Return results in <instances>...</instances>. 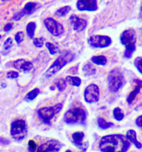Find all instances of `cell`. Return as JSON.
Wrapping results in <instances>:
<instances>
[{"label": "cell", "instance_id": "44dd1931", "mask_svg": "<svg viewBox=\"0 0 142 152\" xmlns=\"http://www.w3.org/2000/svg\"><path fill=\"white\" fill-rule=\"evenodd\" d=\"M66 80L69 84L72 86L78 87L81 84V79L77 76H67Z\"/></svg>", "mask_w": 142, "mask_h": 152}, {"label": "cell", "instance_id": "d590c367", "mask_svg": "<svg viewBox=\"0 0 142 152\" xmlns=\"http://www.w3.org/2000/svg\"><path fill=\"white\" fill-rule=\"evenodd\" d=\"M135 123L138 126H139L140 128H142V115L138 117L135 121Z\"/></svg>", "mask_w": 142, "mask_h": 152}, {"label": "cell", "instance_id": "5b68a950", "mask_svg": "<svg viewBox=\"0 0 142 152\" xmlns=\"http://www.w3.org/2000/svg\"><path fill=\"white\" fill-rule=\"evenodd\" d=\"M10 134L15 140H22L27 134V126L26 121L22 119L13 121L11 125Z\"/></svg>", "mask_w": 142, "mask_h": 152}, {"label": "cell", "instance_id": "8d00e7d4", "mask_svg": "<svg viewBox=\"0 0 142 152\" xmlns=\"http://www.w3.org/2000/svg\"><path fill=\"white\" fill-rule=\"evenodd\" d=\"M13 24L12 23H7L4 26V30L5 32H8L12 28Z\"/></svg>", "mask_w": 142, "mask_h": 152}, {"label": "cell", "instance_id": "1f68e13d", "mask_svg": "<svg viewBox=\"0 0 142 152\" xmlns=\"http://www.w3.org/2000/svg\"><path fill=\"white\" fill-rule=\"evenodd\" d=\"M28 151L30 152H35L37 149V145L35 142L33 140H30L28 143Z\"/></svg>", "mask_w": 142, "mask_h": 152}, {"label": "cell", "instance_id": "277c9868", "mask_svg": "<svg viewBox=\"0 0 142 152\" xmlns=\"http://www.w3.org/2000/svg\"><path fill=\"white\" fill-rule=\"evenodd\" d=\"M108 83L111 91H118L125 84V78L123 73L118 69H113L108 74Z\"/></svg>", "mask_w": 142, "mask_h": 152}, {"label": "cell", "instance_id": "30bf717a", "mask_svg": "<svg viewBox=\"0 0 142 152\" xmlns=\"http://www.w3.org/2000/svg\"><path fill=\"white\" fill-rule=\"evenodd\" d=\"M68 63V61L63 57H59L50 66L48 70L45 72L44 76L47 78H49L54 76L58 72H59L62 68L64 67Z\"/></svg>", "mask_w": 142, "mask_h": 152}, {"label": "cell", "instance_id": "f546056e", "mask_svg": "<svg viewBox=\"0 0 142 152\" xmlns=\"http://www.w3.org/2000/svg\"><path fill=\"white\" fill-rule=\"evenodd\" d=\"M24 37H25L24 33L23 32L20 31L18 32L16 34L14 39H15V40L16 41V42L17 43V44L19 45L23 41Z\"/></svg>", "mask_w": 142, "mask_h": 152}, {"label": "cell", "instance_id": "484cf974", "mask_svg": "<svg viewBox=\"0 0 142 152\" xmlns=\"http://www.w3.org/2000/svg\"><path fill=\"white\" fill-rule=\"evenodd\" d=\"M113 115L117 121H122L124 118L123 112L120 107H116L113 110Z\"/></svg>", "mask_w": 142, "mask_h": 152}, {"label": "cell", "instance_id": "83f0119b", "mask_svg": "<svg viewBox=\"0 0 142 152\" xmlns=\"http://www.w3.org/2000/svg\"><path fill=\"white\" fill-rule=\"evenodd\" d=\"M56 86L57 88L58 89L61 91L62 92L64 90L66 89L67 88V83L66 80L61 79H59V80H58L56 84Z\"/></svg>", "mask_w": 142, "mask_h": 152}, {"label": "cell", "instance_id": "f35d334b", "mask_svg": "<svg viewBox=\"0 0 142 152\" xmlns=\"http://www.w3.org/2000/svg\"><path fill=\"white\" fill-rule=\"evenodd\" d=\"M139 18H141L142 20V4L140 9V12H139Z\"/></svg>", "mask_w": 142, "mask_h": 152}, {"label": "cell", "instance_id": "f1b7e54d", "mask_svg": "<svg viewBox=\"0 0 142 152\" xmlns=\"http://www.w3.org/2000/svg\"><path fill=\"white\" fill-rule=\"evenodd\" d=\"M46 46L49 50V53L51 55H54L58 51V48L57 47L51 42H47L46 44Z\"/></svg>", "mask_w": 142, "mask_h": 152}, {"label": "cell", "instance_id": "60d3db41", "mask_svg": "<svg viewBox=\"0 0 142 152\" xmlns=\"http://www.w3.org/2000/svg\"><path fill=\"white\" fill-rule=\"evenodd\" d=\"M65 152H72L70 150H67Z\"/></svg>", "mask_w": 142, "mask_h": 152}, {"label": "cell", "instance_id": "6da1fadb", "mask_svg": "<svg viewBox=\"0 0 142 152\" xmlns=\"http://www.w3.org/2000/svg\"><path fill=\"white\" fill-rule=\"evenodd\" d=\"M130 144L124 135L111 134L102 137L99 143L102 152H126Z\"/></svg>", "mask_w": 142, "mask_h": 152}, {"label": "cell", "instance_id": "ac0fdd59", "mask_svg": "<svg viewBox=\"0 0 142 152\" xmlns=\"http://www.w3.org/2000/svg\"><path fill=\"white\" fill-rule=\"evenodd\" d=\"M92 63L98 65H105L107 63V58L105 56L98 55L93 56L91 58Z\"/></svg>", "mask_w": 142, "mask_h": 152}, {"label": "cell", "instance_id": "836d02e7", "mask_svg": "<svg viewBox=\"0 0 142 152\" xmlns=\"http://www.w3.org/2000/svg\"><path fill=\"white\" fill-rule=\"evenodd\" d=\"M12 45H13V40H12V38L9 37L4 41V49L8 50L12 46Z\"/></svg>", "mask_w": 142, "mask_h": 152}, {"label": "cell", "instance_id": "8fae6325", "mask_svg": "<svg viewBox=\"0 0 142 152\" xmlns=\"http://www.w3.org/2000/svg\"><path fill=\"white\" fill-rule=\"evenodd\" d=\"M62 147V144L56 140H50L41 145L37 152H58Z\"/></svg>", "mask_w": 142, "mask_h": 152}, {"label": "cell", "instance_id": "d6986e66", "mask_svg": "<svg viewBox=\"0 0 142 152\" xmlns=\"http://www.w3.org/2000/svg\"><path fill=\"white\" fill-rule=\"evenodd\" d=\"M97 123L98 126L103 130L106 129L114 125V124L113 123L108 122L104 119L101 117L98 118Z\"/></svg>", "mask_w": 142, "mask_h": 152}, {"label": "cell", "instance_id": "ffe728a7", "mask_svg": "<svg viewBox=\"0 0 142 152\" xmlns=\"http://www.w3.org/2000/svg\"><path fill=\"white\" fill-rule=\"evenodd\" d=\"M141 88L140 86H139L138 85H137V86L135 87V89L134 90H133L130 94H129L128 96L127 99V102L129 104H132L133 101L135 99L138 94L140 93L141 91Z\"/></svg>", "mask_w": 142, "mask_h": 152}, {"label": "cell", "instance_id": "4fadbf2b", "mask_svg": "<svg viewBox=\"0 0 142 152\" xmlns=\"http://www.w3.org/2000/svg\"><path fill=\"white\" fill-rule=\"evenodd\" d=\"M70 20L73 25V30L75 31H83L87 26V21L85 20L80 18L75 15L71 16Z\"/></svg>", "mask_w": 142, "mask_h": 152}, {"label": "cell", "instance_id": "52a82bcc", "mask_svg": "<svg viewBox=\"0 0 142 152\" xmlns=\"http://www.w3.org/2000/svg\"><path fill=\"white\" fill-rule=\"evenodd\" d=\"M89 44L95 48H105L112 44L111 37L106 35H96L91 36L88 40Z\"/></svg>", "mask_w": 142, "mask_h": 152}, {"label": "cell", "instance_id": "5bb4252c", "mask_svg": "<svg viewBox=\"0 0 142 152\" xmlns=\"http://www.w3.org/2000/svg\"><path fill=\"white\" fill-rule=\"evenodd\" d=\"M13 67L18 70L22 72H28L33 68L32 63L26 61L24 59H18L13 63Z\"/></svg>", "mask_w": 142, "mask_h": 152}, {"label": "cell", "instance_id": "7a4b0ae2", "mask_svg": "<svg viewBox=\"0 0 142 152\" xmlns=\"http://www.w3.org/2000/svg\"><path fill=\"white\" fill-rule=\"evenodd\" d=\"M120 41L125 48L124 53L125 58H131L136 50L137 35L133 28L124 30L120 36Z\"/></svg>", "mask_w": 142, "mask_h": 152}, {"label": "cell", "instance_id": "cb8c5ba5", "mask_svg": "<svg viewBox=\"0 0 142 152\" xmlns=\"http://www.w3.org/2000/svg\"><path fill=\"white\" fill-rule=\"evenodd\" d=\"M40 89L38 88H35L34 89L32 90L28 94H27L25 98V99L26 101H32L40 94Z\"/></svg>", "mask_w": 142, "mask_h": 152}, {"label": "cell", "instance_id": "d6a6232c", "mask_svg": "<svg viewBox=\"0 0 142 152\" xmlns=\"http://www.w3.org/2000/svg\"><path fill=\"white\" fill-rule=\"evenodd\" d=\"M26 15V14L25 13V11L23 10H22L21 11L18 12L17 13H16L13 16V19L14 21H18L20 20Z\"/></svg>", "mask_w": 142, "mask_h": 152}, {"label": "cell", "instance_id": "4316f807", "mask_svg": "<svg viewBox=\"0 0 142 152\" xmlns=\"http://www.w3.org/2000/svg\"><path fill=\"white\" fill-rule=\"evenodd\" d=\"M134 65L138 71L142 75V56H138L135 58Z\"/></svg>", "mask_w": 142, "mask_h": 152}, {"label": "cell", "instance_id": "9c48e42d", "mask_svg": "<svg viewBox=\"0 0 142 152\" xmlns=\"http://www.w3.org/2000/svg\"><path fill=\"white\" fill-rule=\"evenodd\" d=\"M44 24L47 30L53 36H59L64 32L63 26L60 23H58L53 18H47L45 19Z\"/></svg>", "mask_w": 142, "mask_h": 152}, {"label": "cell", "instance_id": "e0dca14e", "mask_svg": "<svg viewBox=\"0 0 142 152\" xmlns=\"http://www.w3.org/2000/svg\"><path fill=\"white\" fill-rule=\"evenodd\" d=\"M82 71L85 76H91L96 73V70L92 64L87 63L83 67Z\"/></svg>", "mask_w": 142, "mask_h": 152}, {"label": "cell", "instance_id": "e575fe53", "mask_svg": "<svg viewBox=\"0 0 142 152\" xmlns=\"http://www.w3.org/2000/svg\"><path fill=\"white\" fill-rule=\"evenodd\" d=\"M18 76V72L15 71H9L7 73V77L9 79H16Z\"/></svg>", "mask_w": 142, "mask_h": 152}, {"label": "cell", "instance_id": "ba28073f", "mask_svg": "<svg viewBox=\"0 0 142 152\" xmlns=\"http://www.w3.org/2000/svg\"><path fill=\"white\" fill-rule=\"evenodd\" d=\"M84 98L87 103L92 104L97 102L99 99V89L94 84L89 85L84 90Z\"/></svg>", "mask_w": 142, "mask_h": 152}, {"label": "cell", "instance_id": "8992f818", "mask_svg": "<svg viewBox=\"0 0 142 152\" xmlns=\"http://www.w3.org/2000/svg\"><path fill=\"white\" fill-rule=\"evenodd\" d=\"M62 104L58 103L53 107L41 108L38 111V114L45 123L50 124L51 120L62 110Z\"/></svg>", "mask_w": 142, "mask_h": 152}, {"label": "cell", "instance_id": "3957f363", "mask_svg": "<svg viewBox=\"0 0 142 152\" xmlns=\"http://www.w3.org/2000/svg\"><path fill=\"white\" fill-rule=\"evenodd\" d=\"M86 113L80 107L68 110L64 115V121L68 124H83L86 120Z\"/></svg>", "mask_w": 142, "mask_h": 152}, {"label": "cell", "instance_id": "d4e9b609", "mask_svg": "<svg viewBox=\"0 0 142 152\" xmlns=\"http://www.w3.org/2000/svg\"><path fill=\"white\" fill-rule=\"evenodd\" d=\"M71 10V7L69 6L63 7L58 10L56 12L55 15L58 17H64L66 16Z\"/></svg>", "mask_w": 142, "mask_h": 152}, {"label": "cell", "instance_id": "603a6c76", "mask_svg": "<svg viewBox=\"0 0 142 152\" xmlns=\"http://www.w3.org/2000/svg\"><path fill=\"white\" fill-rule=\"evenodd\" d=\"M36 6H37V4L36 2H27L26 4L25 5L23 10L25 11L26 15H31L33 12L34 10L36 7Z\"/></svg>", "mask_w": 142, "mask_h": 152}, {"label": "cell", "instance_id": "b9f144b4", "mask_svg": "<svg viewBox=\"0 0 142 152\" xmlns=\"http://www.w3.org/2000/svg\"><path fill=\"white\" fill-rule=\"evenodd\" d=\"M2 1H9V0H2Z\"/></svg>", "mask_w": 142, "mask_h": 152}, {"label": "cell", "instance_id": "7402d4cb", "mask_svg": "<svg viewBox=\"0 0 142 152\" xmlns=\"http://www.w3.org/2000/svg\"><path fill=\"white\" fill-rule=\"evenodd\" d=\"M36 25L34 22H31L27 24L26 26V32L28 36L32 39L35 35Z\"/></svg>", "mask_w": 142, "mask_h": 152}, {"label": "cell", "instance_id": "ab89813d", "mask_svg": "<svg viewBox=\"0 0 142 152\" xmlns=\"http://www.w3.org/2000/svg\"><path fill=\"white\" fill-rule=\"evenodd\" d=\"M50 89L51 90H54V89H55V88H54V87H53V86H51V87L50 88Z\"/></svg>", "mask_w": 142, "mask_h": 152}, {"label": "cell", "instance_id": "2e32d148", "mask_svg": "<svg viewBox=\"0 0 142 152\" xmlns=\"http://www.w3.org/2000/svg\"><path fill=\"white\" fill-rule=\"evenodd\" d=\"M126 138L132 143H133L138 149L142 148V144L138 141L137 139V134L135 130L132 129L129 130L126 133Z\"/></svg>", "mask_w": 142, "mask_h": 152}, {"label": "cell", "instance_id": "4dcf8cb0", "mask_svg": "<svg viewBox=\"0 0 142 152\" xmlns=\"http://www.w3.org/2000/svg\"><path fill=\"white\" fill-rule=\"evenodd\" d=\"M33 44L35 45L36 47L41 48L43 45V39L42 37L40 38H35L33 41Z\"/></svg>", "mask_w": 142, "mask_h": 152}, {"label": "cell", "instance_id": "7bdbcfd3", "mask_svg": "<svg viewBox=\"0 0 142 152\" xmlns=\"http://www.w3.org/2000/svg\"><path fill=\"white\" fill-rule=\"evenodd\" d=\"M1 35H0V39H1Z\"/></svg>", "mask_w": 142, "mask_h": 152}, {"label": "cell", "instance_id": "9a60e30c", "mask_svg": "<svg viewBox=\"0 0 142 152\" xmlns=\"http://www.w3.org/2000/svg\"><path fill=\"white\" fill-rule=\"evenodd\" d=\"M72 139L73 140V143L78 148L80 149H84L85 145L82 143V140L84 138V134L82 132H77L74 133L72 135Z\"/></svg>", "mask_w": 142, "mask_h": 152}, {"label": "cell", "instance_id": "74e56055", "mask_svg": "<svg viewBox=\"0 0 142 152\" xmlns=\"http://www.w3.org/2000/svg\"><path fill=\"white\" fill-rule=\"evenodd\" d=\"M134 83L138 85L139 86H140L141 88H142V80H139V79H136L134 80Z\"/></svg>", "mask_w": 142, "mask_h": 152}, {"label": "cell", "instance_id": "7c38bea8", "mask_svg": "<svg viewBox=\"0 0 142 152\" xmlns=\"http://www.w3.org/2000/svg\"><path fill=\"white\" fill-rule=\"evenodd\" d=\"M77 9L81 11H95L98 9L97 0H78Z\"/></svg>", "mask_w": 142, "mask_h": 152}]
</instances>
